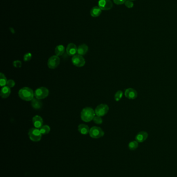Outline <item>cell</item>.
<instances>
[{"mask_svg":"<svg viewBox=\"0 0 177 177\" xmlns=\"http://www.w3.org/2000/svg\"><path fill=\"white\" fill-rule=\"evenodd\" d=\"M31 105L33 108L39 109L42 107V103L38 98H33L31 102Z\"/></svg>","mask_w":177,"mask_h":177,"instance_id":"18","label":"cell"},{"mask_svg":"<svg viewBox=\"0 0 177 177\" xmlns=\"http://www.w3.org/2000/svg\"><path fill=\"white\" fill-rule=\"evenodd\" d=\"M127 0H113L115 4L117 5H122L123 4L125 3Z\"/></svg>","mask_w":177,"mask_h":177,"instance_id":"29","label":"cell"},{"mask_svg":"<svg viewBox=\"0 0 177 177\" xmlns=\"http://www.w3.org/2000/svg\"><path fill=\"white\" fill-rule=\"evenodd\" d=\"M88 50V47L86 45H81L77 48V54L80 56H83L87 53Z\"/></svg>","mask_w":177,"mask_h":177,"instance_id":"15","label":"cell"},{"mask_svg":"<svg viewBox=\"0 0 177 177\" xmlns=\"http://www.w3.org/2000/svg\"><path fill=\"white\" fill-rule=\"evenodd\" d=\"M138 147V142H137L136 140L131 141L128 145V147L130 150H136Z\"/></svg>","mask_w":177,"mask_h":177,"instance_id":"22","label":"cell"},{"mask_svg":"<svg viewBox=\"0 0 177 177\" xmlns=\"http://www.w3.org/2000/svg\"><path fill=\"white\" fill-rule=\"evenodd\" d=\"M101 10L99 6H95L90 10V15L93 17H97L101 14Z\"/></svg>","mask_w":177,"mask_h":177,"instance_id":"17","label":"cell"},{"mask_svg":"<svg viewBox=\"0 0 177 177\" xmlns=\"http://www.w3.org/2000/svg\"><path fill=\"white\" fill-rule=\"evenodd\" d=\"M72 62L73 65L77 67H83L85 64V59L79 54L74 56L72 58Z\"/></svg>","mask_w":177,"mask_h":177,"instance_id":"7","label":"cell"},{"mask_svg":"<svg viewBox=\"0 0 177 177\" xmlns=\"http://www.w3.org/2000/svg\"><path fill=\"white\" fill-rule=\"evenodd\" d=\"M49 94V91L45 87H41L37 89L34 92V95L36 98L39 99H43L48 97Z\"/></svg>","mask_w":177,"mask_h":177,"instance_id":"5","label":"cell"},{"mask_svg":"<svg viewBox=\"0 0 177 177\" xmlns=\"http://www.w3.org/2000/svg\"><path fill=\"white\" fill-rule=\"evenodd\" d=\"M29 136L30 139L33 141L37 142L40 141L42 138V134L40 132V130H38L37 128H32L30 129L29 131Z\"/></svg>","mask_w":177,"mask_h":177,"instance_id":"3","label":"cell"},{"mask_svg":"<svg viewBox=\"0 0 177 177\" xmlns=\"http://www.w3.org/2000/svg\"><path fill=\"white\" fill-rule=\"evenodd\" d=\"M31 58H32V54H31L27 53V54H26L24 56L23 59H24L25 61H30V60L31 59Z\"/></svg>","mask_w":177,"mask_h":177,"instance_id":"27","label":"cell"},{"mask_svg":"<svg viewBox=\"0 0 177 177\" xmlns=\"http://www.w3.org/2000/svg\"><path fill=\"white\" fill-rule=\"evenodd\" d=\"M95 115V112L92 108L86 107L83 109L82 111L81 117L83 121L89 122L94 119Z\"/></svg>","mask_w":177,"mask_h":177,"instance_id":"2","label":"cell"},{"mask_svg":"<svg viewBox=\"0 0 177 177\" xmlns=\"http://www.w3.org/2000/svg\"><path fill=\"white\" fill-rule=\"evenodd\" d=\"M18 94L20 98L25 101H32L34 95L32 90L28 87H25L20 89Z\"/></svg>","mask_w":177,"mask_h":177,"instance_id":"1","label":"cell"},{"mask_svg":"<svg viewBox=\"0 0 177 177\" xmlns=\"http://www.w3.org/2000/svg\"><path fill=\"white\" fill-rule=\"evenodd\" d=\"M109 111V107L106 104H100L95 109V114L97 116L102 117L107 113Z\"/></svg>","mask_w":177,"mask_h":177,"instance_id":"6","label":"cell"},{"mask_svg":"<svg viewBox=\"0 0 177 177\" xmlns=\"http://www.w3.org/2000/svg\"><path fill=\"white\" fill-rule=\"evenodd\" d=\"M10 89L8 86L3 87L1 90V96L3 98H6L10 96Z\"/></svg>","mask_w":177,"mask_h":177,"instance_id":"14","label":"cell"},{"mask_svg":"<svg viewBox=\"0 0 177 177\" xmlns=\"http://www.w3.org/2000/svg\"><path fill=\"white\" fill-rule=\"evenodd\" d=\"M131 1H134V0H131Z\"/></svg>","mask_w":177,"mask_h":177,"instance_id":"30","label":"cell"},{"mask_svg":"<svg viewBox=\"0 0 177 177\" xmlns=\"http://www.w3.org/2000/svg\"><path fill=\"white\" fill-rule=\"evenodd\" d=\"M125 6L128 8H132L134 6V3L131 0H127L125 3Z\"/></svg>","mask_w":177,"mask_h":177,"instance_id":"25","label":"cell"},{"mask_svg":"<svg viewBox=\"0 0 177 177\" xmlns=\"http://www.w3.org/2000/svg\"><path fill=\"white\" fill-rule=\"evenodd\" d=\"M67 53L69 56H74L75 54L77 52V48L76 45L73 43H70L67 45Z\"/></svg>","mask_w":177,"mask_h":177,"instance_id":"11","label":"cell"},{"mask_svg":"<svg viewBox=\"0 0 177 177\" xmlns=\"http://www.w3.org/2000/svg\"><path fill=\"white\" fill-rule=\"evenodd\" d=\"M40 132L43 135H46L50 133V128L48 126H42V127L40 128Z\"/></svg>","mask_w":177,"mask_h":177,"instance_id":"20","label":"cell"},{"mask_svg":"<svg viewBox=\"0 0 177 177\" xmlns=\"http://www.w3.org/2000/svg\"><path fill=\"white\" fill-rule=\"evenodd\" d=\"M78 130L83 135H86L88 133H90V130L87 126L82 124L78 126Z\"/></svg>","mask_w":177,"mask_h":177,"instance_id":"16","label":"cell"},{"mask_svg":"<svg viewBox=\"0 0 177 177\" xmlns=\"http://www.w3.org/2000/svg\"><path fill=\"white\" fill-rule=\"evenodd\" d=\"M90 136L92 138L97 139L103 136L105 133L101 128L97 126H94L90 129Z\"/></svg>","mask_w":177,"mask_h":177,"instance_id":"4","label":"cell"},{"mask_svg":"<svg viewBox=\"0 0 177 177\" xmlns=\"http://www.w3.org/2000/svg\"><path fill=\"white\" fill-rule=\"evenodd\" d=\"M8 80L5 75L2 73L0 74V85L1 86H4L7 84Z\"/></svg>","mask_w":177,"mask_h":177,"instance_id":"21","label":"cell"},{"mask_svg":"<svg viewBox=\"0 0 177 177\" xmlns=\"http://www.w3.org/2000/svg\"><path fill=\"white\" fill-rule=\"evenodd\" d=\"M148 137V134L145 132H140L136 136V140L138 143L145 141Z\"/></svg>","mask_w":177,"mask_h":177,"instance_id":"13","label":"cell"},{"mask_svg":"<svg viewBox=\"0 0 177 177\" xmlns=\"http://www.w3.org/2000/svg\"><path fill=\"white\" fill-rule=\"evenodd\" d=\"M13 65L15 67H17V68H19L20 67H21V62L17 60V61H15L13 62Z\"/></svg>","mask_w":177,"mask_h":177,"instance_id":"28","label":"cell"},{"mask_svg":"<svg viewBox=\"0 0 177 177\" xmlns=\"http://www.w3.org/2000/svg\"><path fill=\"white\" fill-rule=\"evenodd\" d=\"M125 96L127 98L131 99H134L137 97V92L134 89H127L125 91Z\"/></svg>","mask_w":177,"mask_h":177,"instance_id":"10","label":"cell"},{"mask_svg":"<svg viewBox=\"0 0 177 177\" xmlns=\"http://www.w3.org/2000/svg\"><path fill=\"white\" fill-rule=\"evenodd\" d=\"M60 63V59L57 56H53L48 59V67L51 69H55Z\"/></svg>","mask_w":177,"mask_h":177,"instance_id":"8","label":"cell"},{"mask_svg":"<svg viewBox=\"0 0 177 177\" xmlns=\"http://www.w3.org/2000/svg\"><path fill=\"white\" fill-rule=\"evenodd\" d=\"M123 96V92L121 91H118L115 94L114 98L115 100L116 101H120V99L122 98Z\"/></svg>","mask_w":177,"mask_h":177,"instance_id":"23","label":"cell"},{"mask_svg":"<svg viewBox=\"0 0 177 177\" xmlns=\"http://www.w3.org/2000/svg\"><path fill=\"white\" fill-rule=\"evenodd\" d=\"M98 6L101 10H109L112 8V2L111 0H99L98 1Z\"/></svg>","mask_w":177,"mask_h":177,"instance_id":"9","label":"cell"},{"mask_svg":"<svg viewBox=\"0 0 177 177\" xmlns=\"http://www.w3.org/2000/svg\"><path fill=\"white\" fill-rule=\"evenodd\" d=\"M32 122L35 128H41L42 127L43 121L42 118L40 116H35V117H34L33 118Z\"/></svg>","mask_w":177,"mask_h":177,"instance_id":"12","label":"cell"},{"mask_svg":"<svg viewBox=\"0 0 177 177\" xmlns=\"http://www.w3.org/2000/svg\"><path fill=\"white\" fill-rule=\"evenodd\" d=\"M65 47L63 45H58L55 48V54L57 56H62L65 52Z\"/></svg>","mask_w":177,"mask_h":177,"instance_id":"19","label":"cell"},{"mask_svg":"<svg viewBox=\"0 0 177 177\" xmlns=\"http://www.w3.org/2000/svg\"><path fill=\"white\" fill-rule=\"evenodd\" d=\"M93 120L95 123H96L97 124H101L102 123V119L100 117H99V116L95 117L94 119H93Z\"/></svg>","mask_w":177,"mask_h":177,"instance_id":"24","label":"cell"},{"mask_svg":"<svg viewBox=\"0 0 177 177\" xmlns=\"http://www.w3.org/2000/svg\"><path fill=\"white\" fill-rule=\"evenodd\" d=\"M6 85H7V86L10 87V88H13V87L15 86V81H14L13 80H12V79L8 80V82H7Z\"/></svg>","mask_w":177,"mask_h":177,"instance_id":"26","label":"cell"}]
</instances>
